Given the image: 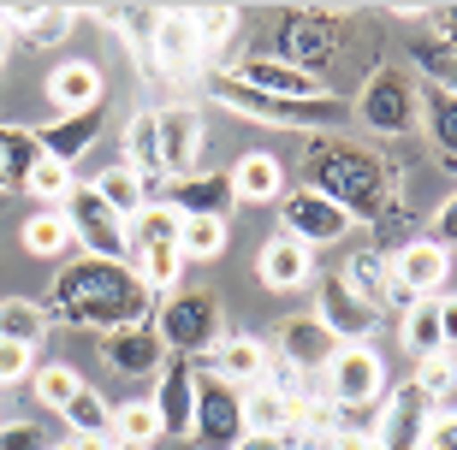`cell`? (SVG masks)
Instances as JSON below:
<instances>
[{
  "label": "cell",
  "instance_id": "cell-1",
  "mask_svg": "<svg viewBox=\"0 0 457 450\" xmlns=\"http://www.w3.org/2000/svg\"><path fill=\"white\" fill-rule=\"evenodd\" d=\"M42 308H48V320L60 315L66 326H84V332L102 338V332H119V326H149L154 297L143 290V279L125 261L84 255V261H66V267L54 273Z\"/></svg>",
  "mask_w": 457,
  "mask_h": 450
},
{
  "label": "cell",
  "instance_id": "cell-2",
  "mask_svg": "<svg viewBox=\"0 0 457 450\" xmlns=\"http://www.w3.org/2000/svg\"><path fill=\"white\" fill-rule=\"evenodd\" d=\"M303 190L327 196L339 214H351V225H380V219L398 208L392 196V178H386V160L351 136H309V154H303Z\"/></svg>",
  "mask_w": 457,
  "mask_h": 450
},
{
  "label": "cell",
  "instance_id": "cell-3",
  "mask_svg": "<svg viewBox=\"0 0 457 450\" xmlns=\"http://www.w3.org/2000/svg\"><path fill=\"white\" fill-rule=\"evenodd\" d=\"M208 89H214V101H226L232 113L244 119H262V125H279V131H309V136H333L351 125V107L333 95H315V101H279V95H255V89L232 84L226 71H214L208 78Z\"/></svg>",
  "mask_w": 457,
  "mask_h": 450
},
{
  "label": "cell",
  "instance_id": "cell-4",
  "mask_svg": "<svg viewBox=\"0 0 457 450\" xmlns=\"http://www.w3.org/2000/svg\"><path fill=\"white\" fill-rule=\"evenodd\" d=\"M125 267L143 279L149 297L179 284V267H185V255H179V219H172L161 201H149V208L125 225Z\"/></svg>",
  "mask_w": 457,
  "mask_h": 450
},
{
  "label": "cell",
  "instance_id": "cell-5",
  "mask_svg": "<svg viewBox=\"0 0 457 450\" xmlns=\"http://www.w3.org/2000/svg\"><path fill=\"white\" fill-rule=\"evenodd\" d=\"M154 338L167 344V356L203 362L220 344V302L208 297V290H172V297H161L154 302Z\"/></svg>",
  "mask_w": 457,
  "mask_h": 450
},
{
  "label": "cell",
  "instance_id": "cell-6",
  "mask_svg": "<svg viewBox=\"0 0 457 450\" xmlns=\"http://www.w3.org/2000/svg\"><path fill=\"white\" fill-rule=\"evenodd\" d=\"M351 125H362L374 136L416 131V78L404 66H374L362 95H356V107H351Z\"/></svg>",
  "mask_w": 457,
  "mask_h": 450
},
{
  "label": "cell",
  "instance_id": "cell-7",
  "mask_svg": "<svg viewBox=\"0 0 457 450\" xmlns=\"http://www.w3.org/2000/svg\"><path fill=\"white\" fill-rule=\"evenodd\" d=\"M321 385H327V397H333L339 415L374 409V403L386 397V362H380V350H369V344H339Z\"/></svg>",
  "mask_w": 457,
  "mask_h": 450
},
{
  "label": "cell",
  "instance_id": "cell-8",
  "mask_svg": "<svg viewBox=\"0 0 457 450\" xmlns=\"http://www.w3.org/2000/svg\"><path fill=\"white\" fill-rule=\"evenodd\" d=\"M190 438L203 450H237L244 445V409H237V391L226 380L208 373V362H196V409H190Z\"/></svg>",
  "mask_w": 457,
  "mask_h": 450
},
{
  "label": "cell",
  "instance_id": "cell-9",
  "mask_svg": "<svg viewBox=\"0 0 457 450\" xmlns=\"http://www.w3.org/2000/svg\"><path fill=\"white\" fill-rule=\"evenodd\" d=\"M60 214H66V225H71V243H84L96 261H125V219H119L89 184L71 178Z\"/></svg>",
  "mask_w": 457,
  "mask_h": 450
},
{
  "label": "cell",
  "instance_id": "cell-10",
  "mask_svg": "<svg viewBox=\"0 0 457 450\" xmlns=\"http://www.w3.org/2000/svg\"><path fill=\"white\" fill-rule=\"evenodd\" d=\"M279 232L297 237V243L315 255V250H327V243H345L356 225H351V214H339L327 196H315V190H303V184H297V190H286V196H279Z\"/></svg>",
  "mask_w": 457,
  "mask_h": 450
},
{
  "label": "cell",
  "instance_id": "cell-11",
  "mask_svg": "<svg viewBox=\"0 0 457 450\" xmlns=\"http://www.w3.org/2000/svg\"><path fill=\"white\" fill-rule=\"evenodd\" d=\"M386 267H392V284H398L404 302L445 297V284H452V250L428 243V237H410V243H392L386 250Z\"/></svg>",
  "mask_w": 457,
  "mask_h": 450
},
{
  "label": "cell",
  "instance_id": "cell-12",
  "mask_svg": "<svg viewBox=\"0 0 457 450\" xmlns=\"http://www.w3.org/2000/svg\"><path fill=\"white\" fill-rule=\"evenodd\" d=\"M102 131H107V107H84V113H60L48 125H30L36 149L48 154V160H60V167H78L102 143Z\"/></svg>",
  "mask_w": 457,
  "mask_h": 450
},
{
  "label": "cell",
  "instance_id": "cell-13",
  "mask_svg": "<svg viewBox=\"0 0 457 450\" xmlns=\"http://www.w3.org/2000/svg\"><path fill=\"white\" fill-rule=\"evenodd\" d=\"M154 136H161V184L190 178L203 154V113L196 107H154Z\"/></svg>",
  "mask_w": 457,
  "mask_h": 450
},
{
  "label": "cell",
  "instance_id": "cell-14",
  "mask_svg": "<svg viewBox=\"0 0 457 450\" xmlns=\"http://www.w3.org/2000/svg\"><path fill=\"white\" fill-rule=\"evenodd\" d=\"M333 18L327 12H291L286 24H279V53L273 60H286V66L309 71V78H321L327 60H333Z\"/></svg>",
  "mask_w": 457,
  "mask_h": 450
},
{
  "label": "cell",
  "instance_id": "cell-15",
  "mask_svg": "<svg viewBox=\"0 0 457 450\" xmlns=\"http://www.w3.org/2000/svg\"><path fill=\"white\" fill-rule=\"evenodd\" d=\"M226 78H232V84H244V89H255V95H279V101H315V95H327L321 78H309V71L286 66V60H273V53H244Z\"/></svg>",
  "mask_w": 457,
  "mask_h": 450
},
{
  "label": "cell",
  "instance_id": "cell-16",
  "mask_svg": "<svg viewBox=\"0 0 457 450\" xmlns=\"http://www.w3.org/2000/svg\"><path fill=\"white\" fill-rule=\"evenodd\" d=\"M96 350L113 373L125 380H154L161 367H167V344L154 338V326H119V332H102L96 338Z\"/></svg>",
  "mask_w": 457,
  "mask_h": 450
},
{
  "label": "cell",
  "instance_id": "cell-17",
  "mask_svg": "<svg viewBox=\"0 0 457 450\" xmlns=\"http://www.w3.org/2000/svg\"><path fill=\"white\" fill-rule=\"evenodd\" d=\"M172 219H226L237 208L226 172H190V178H167V196H161Z\"/></svg>",
  "mask_w": 457,
  "mask_h": 450
},
{
  "label": "cell",
  "instance_id": "cell-18",
  "mask_svg": "<svg viewBox=\"0 0 457 450\" xmlns=\"http://www.w3.org/2000/svg\"><path fill=\"white\" fill-rule=\"evenodd\" d=\"M154 415H161V438H190V409H196V362L167 356V367L154 373Z\"/></svg>",
  "mask_w": 457,
  "mask_h": 450
},
{
  "label": "cell",
  "instance_id": "cell-19",
  "mask_svg": "<svg viewBox=\"0 0 457 450\" xmlns=\"http://www.w3.org/2000/svg\"><path fill=\"white\" fill-rule=\"evenodd\" d=\"M339 279H345V290H351L369 315H386V308H398V315H404V308H410V302L398 297V284H392L386 250H356V255H345Z\"/></svg>",
  "mask_w": 457,
  "mask_h": 450
},
{
  "label": "cell",
  "instance_id": "cell-20",
  "mask_svg": "<svg viewBox=\"0 0 457 450\" xmlns=\"http://www.w3.org/2000/svg\"><path fill=\"white\" fill-rule=\"evenodd\" d=\"M452 326H457V308L445 297H416L398 315V338H404L410 356H452Z\"/></svg>",
  "mask_w": 457,
  "mask_h": 450
},
{
  "label": "cell",
  "instance_id": "cell-21",
  "mask_svg": "<svg viewBox=\"0 0 457 450\" xmlns=\"http://www.w3.org/2000/svg\"><path fill=\"white\" fill-rule=\"evenodd\" d=\"M315 320H321L339 344H362L369 326H374V315L351 297V290H345L339 273H315Z\"/></svg>",
  "mask_w": 457,
  "mask_h": 450
},
{
  "label": "cell",
  "instance_id": "cell-22",
  "mask_svg": "<svg viewBox=\"0 0 457 450\" xmlns=\"http://www.w3.org/2000/svg\"><path fill=\"white\" fill-rule=\"evenodd\" d=\"M255 273H262V284H268L273 297H291V290H303V284L315 279V255H309L297 237L273 232L268 243H262V255H255Z\"/></svg>",
  "mask_w": 457,
  "mask_h": 450
},
{
  "label": "cell",
  "instance_id": "cell-23",
  "mask_svg": "<svg viewBox=\"0 0 457 450\" xmlns=\"http://www.w3.org/2000/svg\"><path fill=\"white\" fill-rule=\"evenodd\" d=\"M333 350H339V338L327 332L315 315H297L279 326V362L291 367V373H327V362H333Z\"/></svg>",
  "mask_w": 457,
  "mask_h": 450
},
{
  "label": "cell",
  "instance_id": "cell-24",
  "mask_svg": "<svg viewBox=\"0 0 457 450\" xmlns=\"http://www.w3.org/2000/svg\"><path fill=\"white\" fill-rule=\"evenodd\" d=\"M203 362H208V373H214V380H226L232 391H250V385L268 380L273 356L262 350V338H244V332H237V338H220Z\"/></svg>",
  "mask_w": 457,
  "mask_h": 450
},
{
  "label": "cell",
  "instance_id": "cell-25",
  "mask_svg": "<svg viewBox=\"0 0 457 450\" xmlns=\"http://www.w3.org/2000/svg\"><path fill=\"white\" fill-rule=\"evenodd\" d=\"M0 24L6 36H24V48H60L78 30V12L71 6H0Z\"/></svg>",
  "mask_w": 457,
  "mask_h": 450
},
{
  "label": "cell",
  "instance_id": "cell-26",
  "mask_svg": "<svg viewBox=\"0 0 457 450\" xmlns=\"http://www.w3.org/2000/svg\"><path fill=\"white\" fill-rule=\"evenodd\" d=\"M102 66L96 60H66V66L48 71V101L60 107V113H84V107H102Z\"/></svg>",
  "mask_w": 457,
  "mask_h": 450
},
{
  "label": "cell",
  "instance_id": "cell-27",
  "mask_svg": "<svg viewBox=\"0 0 457 450\" xmlns=\"http://www.w3.org/2000/svg\"><path fill=\"white\" fill-rule=\"evenodd\" d=\"M226 184H232V201H255V208H262V201H279V196H286V167H279L273 154L250 149L232 172H226Z\"/></svg>",
  "mask_w": 457,
  "mask_h": 450
},
{
  "label": "cell",
  "instance_id": "cell-28",
  "mask_svg": "<svg viewBox=\"0 0 457 450\" xmlns=\"http://www.w3.org/2000/svg\"><path fill=\"white\" fill-rule=\"evenodd\" d=\"M237 409H244V433L250 438H279L297 421V403L286 391H273V385H250V391H237Z\"/></svg>",
  "mask_w": 457,
  "mask_h": 450
},
{
  "label": "cell",
  "instance_id": "cell-29",
  "mask_svg": "<svg viewBox=\"0 0 457 450\" xmlns=\"http://www.w3.org/2000/svg\"><path fill=\"white\" fill-rule=\"evenodd\" d=\"M422 421H428V403L416 397V391L380 397V427H374V438L386 450H416L422 445Z\"/></svg>",
  "mask_w": 457,
  "mask_h": 450
},
{
  "label": "cell",
  "instance_id": "cell-30",
  "mask_svg": "<svg viewBox=\"0 0 457 450\" xmlns=\"http://www.w3.org/2000/svg\"><path fill=\"white\" fill-rule=\"evenodd\" d=\"M416 125H428V149L440 154V160L457 154V101H452V89L416 84Z\"/></svg>",
  "mask_w": 457,
  "mask_h": 450
},
{
  "label": "cell",
  "instance_id": "cell-31",
  "mask_svg": "<svg viewBox=\"0 0 457 450\" xmlns=\"http://www.w3.org/2000/svg\"><path fill=\"white\" fill-rule=\"evenodd\" d=\"M89 190H96V196H102L107 208H113V214L125 219V225H131V219H137V214H143V208L154 201V190H149L143 178H137V172L125 167V160H113V167H102L96 178H89Z\"/></svg>",
  "mask_w": 457,
  "mask_h": 450
},
{
  "label": "cell",
  "instance_id": "cell-32",
  "mask_svg": "<svg viewBox=\"0 0 457 450\" xmlns=\"http://www.w3.org/2000/svg\"><path fill=\"white\" fill-rule=\"evenodd\" d=\"M125 167L149 184V190L161 184V136H154V107H143V113L125 125Z\"/></svg>",
  "mask_w": 457,
  "mask_h": 450
},
{
  "label": "cell",
  "instance_id": "cell-33",
  "mask_svg": "<svg viewBox=\"0 0 457 450\" xmlns=\"http://www.w3.org/2000/svg\"><path fill=\"white\" fill-rule=\"evenodd\" d=\"M18 243L30 255H42V261H60V255L71 250V225H66V214L60 208H36L24 225H18Z\"/></svg>",
  "mask_w": 457,
  "mask_h": 450
},
{
  "label": "cell",
  "instance_id": "cell-34",
  "mask_svg": "<svg viewBox=\"0 0 457 450\" xmlns=\"http://www.w3.org/2000/svg\"><path fill=\"white\" fill-rule=\"evenodd\" d=\"M60 421L71 427V438H113V403H107L96 385H84V391L60 409Z\"/></svg>",
  "mask_w": 457,
  "mask_h": 450
},
{
  "label": "cell",
  "instance_id": "cell-35",
  "mask_svg": "<svg viewBox=\"0 0 457 450\" xmlns=\"http://www.w3.org/2000/svg\"><path fill=\"white\" fill-rule=\"evenodd\" d=\"M0 338L6 344H42L48 338V308L42 302H30V297H0Z\"/></svg>",
  "mask_w": 457,
  "mask_h": 450
},
{
  "label": "cell",
  "instance_id": "cell-36",
  "mask_svg": "<svg viewBox=\"0 0 457 450\" xmlns=\"http://www.w3.org/2000/svg\"><path fill=\"white\" fill-rule=\"evenodd\" d=\"M42 160V149H36L30 125H0V172H6V190H24V178H30V167Z\"/></svg>",
  "mask_w": 457,
  "mask_h": 450
},
{
  "label": "cell",
  "instance_id": "cell-37",
  "mask_svg": "<svg viewBox=\"0 0 457 450\" xmlns=\"http://www.w3.org/2000/svg\"><path fill=\"white\" fill-rule=\"evenodd\" d=\"M232 232H226V219H179V255L185 261H220Z\"/></svg>",
  "mask_w": 457,
  "mask_h": 450
},
{
  "label": "cell",
  "instance_id": "cell-38",
  "mask_svg": "<svg viewBox=\"0 0 457 450\" xmlns=\"http://www.w3.org/2000/svg\"><path fill=\"white\" fill-rule=\"evenodd\" d=\"M416 397L440 415V409H452V391H457V362L452 356H422V367H416V385H410Z\"/></svg>",
  "mask_w": 457,
  "mask_h": 450
},
{
  "label": "cell",
  "instance_id": "cell-39",
  "mask_svg": "<svg viewBox=\"0 0 457 450\" xmlns=\"http://www.w3.org/2000/svg\"><path fill=\"white\" fill-rule=\"evenodd\" d=\"M154 438H161V415H154V403H149V397L119 403V409H113V445H137V450H149Z\"/></svg>",
  "mask_w": 457,
  "mask_h": 450
},
{
  "label": "cell",
  "instance_id": "cell-40",
  "mask_svg": "<svg viewBox=\"0 0 457 450\" xmlns=\"http://www.w3.org/2000/svg\"><path fill=\"white\" fill-rule=\"evenodd\" d=\"M30 391L42 397V409H54V415H60V409L84 391V373H78L71 362H48V367H36V373H30Z\"/></svg>",
  "mask_w": 457,
  "mask_h": 450
},
{
  "label": "cell",
  "instance_id": "cell-41",
  "mask_svg": "<svg viewBox=\"0 0 457 450\" xmlns=\"http://www.w3.org/2000/svg\"><path fill=\"white\" fill-rule=\"evenodd\" d=\"M190 36H196V48H226L237 36V6H190Z\"/></svg>",
  "mask_w": 457,
  "mask_h": 450
},
{
  "label": "cell",
  "instance_id": "cell-42",
  "mask_svg": "<svg viewBox=\"0 0 457 450\" xmlns=\"http://www.w3.org/2000/svg\"><path fill=\"white\" fill-rule=\"evenodd\" d=\"M24 190H30V196H42V208H60V201H66V190H71V167H60V160H48V154H42V160L30 167V178H24Z\"/></svg>",
  "mask_w": 457,
  "mask_h": 450
},
{
  "label": "cell",
  "instance_id": "cell-43",
  "mask_svg": "<svg viewBox=\"0 0 457 450\" xmlns=\"http://www.w3.org/2000/svg\"><path fill=\"white\" fill-rule=\"evenodd\" d=\"M416 66L428 71V84L434 89H457V60H452V42H416V53H410Z\"/></svg>",
  "mask_w": 457,
  "mask_h": 450
},
{
  "label": "cell",
  "instance_id": "cell-44",
  "mask_svg": "<svg viewBox=\"0 0 457 450\" xmlns=\"http://www.w3.org/2000/svg\"><path fill=\"white\" fill-rule=\"evenodd\" d=\"M30 373H36V350H30V344H6V338H0V391L24 385Z\"/></svg>",
  "mask_w": 457,
  "mask_h": 450
},
{
  "label": "cell",
  "instance_id": "cell-45",
  "mask_svg": "<svg viewBox=\"0 0 457 450\" xmlns=\"http://www.w3.org/2000/svg\"><path fill=\"white\" fill-rule=\"evenodd\" d=\"M416 450H457V415H452V409H440V415L428 409V421H422V445H416Z\"/></svg>",
  "mask_w": 457,
  "mask_h": 450
},
{
  "label": "cell",
  "instance_id": "cell-46",
  "mask_svg": "<svg viewBox=\"0 0 457 450\" xmlns=\"http://www.w3.org/2000/svg\"><path fill=\"white\" fill-rule=\"evenodd\" d=\"M0 450H48V433L36 421H0Z\"/></svg>",
  "mask_w": 457,
  "mask_h": 450
},
{
  "label": "cell",
  "instance_id": "cell-47",
  "mask_svg": "<svg viewBox=\"0 0 457 450\" xmlns=\"http://www.w3.org/2000/svg\"><path fill=\"white\" fill-rule=\"evenodd\" d=\"M428 243H457V201H440V208H434V237H428Z\"/></svg>",
  "mask_w": 457,
  "mask_h": 450
},
{
  "label": "cell",
  "instance_id": "cell-48",
  "mask_svg": "<svg viewBox=\"0 0 457 450\" xmlns=\"http://www.w3.org/2000/svg\"><path fill=\"white\" fill-rule=\"evenodd\" d=\"M237 450H286V445H279V438H244Z\"/></svg>",
  "mask_w": 457,
  "mask_h": 450
},
{
  "label": "cell",
  "instance_id": "cell-49",
  "mask_svg": "<svg viewBox=\"0 0 457 450\" xmlns=\"http://www.w3.org/2000/svg\"><path fill=\"white\" fill-rule=\"evenodd\" d=\"M6 53H12V36H6V24H0V66H6Z\"/></svg>",
  "mask_w": 457,
  "mask_h": 450
},
{
  "label": "cell",
  "instance_id": "cell-50",
  "mask_svg": "<svg viewBox=\"0 0 457 450\" xmlns=\"http://www.w3.org/2000/svg\"><path fill=\"white\" fill-rule=\"evenodd\" d=\"M48 450H78V445H71V438H60V445H48Z\"/></svg>",
  "mask_w": 457,
  "mask_h": 450
},
{
  "label": "cell",
  "instance_id": "cell-51",
  "mask_svg": "<svg viewBox=\"0 0 457 450\" xmlns=\"http://www.w3.org/2000/svg\"><path fill=\"white\" fill-rule=\"evenodd\" d=\"M107 450H137V445H113V438H107Z\"/></svg>",
  "mask_w": 457,
  "mask_h": 450
},
{
  "label": "cell",
  "instance_id": "cell-52",
  "mask_svg": "<svg viewBox=\"0 0 457 450\" xmlns=\"http://www.w3.org/2000/svg\"><path fill=\"white\" fill-rule=\"evenodd\" d=\"M0 190H6V172H0Z\"/></svg>",
  "mask_w": 457,
  "mask_h": 450
}]
</instances>
